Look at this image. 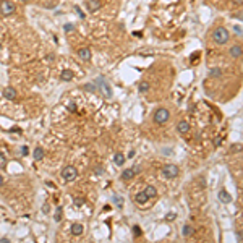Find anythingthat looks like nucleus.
Returning a JSON list of instances; mask_svg holds the SVG:
<instances>
[{
	"instance_id": "f257e3e1",
	"label": "nucleus",
	"mask_w": 243,
	"mask_h": 243,
	"mask_svg": "<svg viewBox=\"0 0 243 243\" xmlns=\"http://www.w3.org/2000/svg\"><path fill=\"white\" fill-rule=\"evenodd\" d=\"M212 39H214V42H216V44L224 45V44L229 42L230 34H229V31L224 26H219V28H216V29L212 31Z\"/></svg>"
},
{
	"instance_id": "f03ea898",
	"label": "nucleus",
	"mask_w": 243,
	"mask_h": 243,
	"mask_svg": "<svg viewBox=\"0 0 243 243\" xmlns=\"http://www.w3.org/2000/svg\"><path fill=\"white\" fill-rule=\"evenodd\" d=\"M94 85H96L97 91H99L104 97H107V99L112 97V89H110V85L106 81V78H102V76L96 78V80H94Z\"/></svg>"
},
{
	"instance_id": "7ed1b4c3",
	"label": "nucleus",
	"mask_w": 243,
	"mask_h": 243,
	"mask_svg": "<svg viewBox=\"0 0 243 243\" xmlns=\"http://www.w3.org/2000/svg\"><path fill=\"white\" fill-rule=\"evenodd\" d=\"M60 175H62V178L65 182H73V180H76V177H78V170L75 169L73 165H67V167L62 169Z\"/></svg>"
},
{
	"instance_id": "20e7f679",
	"label": "nucleus",
	"mask_w": 243,
	"mask_h": 243,
	"mask_svg": "<svg viewBox=\"0 0 243 243\" xmlns=\"http://www.w3.org/2000/svg\"><path fill=\"white\" fill-rule=\"evenodd\" d=\"M169 117H170V112L167 109H164V107H161V109H157L154 112V123L162 125V123H165V122L169 120Z\"/></svg>"
},
{
	"instance_id": "39448f33",
	"label": "nucleus",
	"mask_w": 243,
	"mask_h": 243,
	"mask_svg": "<svg viewBox=\"0 0 243 243\" xmlns=\"http://www.w3.org/2000/svg\"><path fill=\"white\" fill-rule=\"evenodd\" d=\"M15 12H16V7L13 2H10V0H2V2H0V13L3 16H10Z\"/></svg>"
},
{
	"instance_id": "423d86ee",
	"label": "nucleus",
	"mask_w": 243,
	"mask_h": 243,
	"mask_svg": "<svg viewBox=\"0 0 243 243\" xmlns=\"http://www.w3.org/2000/svg\"><path fill=\"white\" fill-rule=\"evenodd\" d=\"M162 175L165 178H175V177H178V167L175 164H165L162 167Z\"/></svg>"
},
{
	"instance_id": "0eeeda50",
	"label": "nucleus",
	"mask_w": 243,
	"mask_h": 243,
	"mask_svg": "<svg viewBox=\"0 0 243 243\" xmlns=\"http://www.w3.org/2000/svg\"><path fill=\"white\" fill-rule=\"evenodd\" d=\"M243 54V49H241V44H235L230 47V57L232 59H240Z\"/></svg>"
},
{
	"instance_id": "6e6552de",
	"label": "nucleus",
	"mask_w": 243,
	"mask_h": 243,
	"mask_svg": "<svg viewBox=\"0 0 243 243\" xmlns=\"http://www.w3.org/2000/svg\"><path fill=\"white\" fill-rule=\"evenodd\" d=\"M217 198H219V201H220V203H224V204L232 203V196H230V193H229L227 190H220V191H219V194H217Z\"/></svg>"
},
{
	"instance_id": "1a4fd4ad",
	"label": "nucleus",
	"mask_w": 243,
	"mask_h": 243,
	"mask_svg": "<svg viewBox=\"0 0 243 243\" xmlns=\"http://www.w3.org/2000/svg\"><path fill=\"white\" fill-rule=\"evenodd\" d=\"M86 7L89 12H97L102 7V3H101V0H86Z\"/></svg>"
},
{
	"instance_id": "9d476101",
	"label": "nucleus",
	"mask_w": 243,
	"mask_h": 243,
	"mask_svg": "<svg viewBox=\"0 0 243 243\" xmlns=\"http://www.w3.org/2000/svg\"><path fill=\"white\" fill-rule=\"evenodd\" d=\"M78 57L81 60H85V62H89L91 60V50H89V47H81L78 50Z\"/></svg>"
},
{
	"instance_id": "9b49d317",
	"label": "nucleus",
	"mask_w": 243,
	"mask_h": 243,
	"mask_svg": "<svg viewBox=\"0 0 243 243\" xmlns=\"http://www.w3.org/2000/svg\"><path fill=\"white\" fill-rule=\"evenodd\" d=\"M3 97L8 99V101H15V99H16V91H15L12 86H7V88L3 89Z\"/></svg>"
},
{
	"instance_id": "f8f14e48",
	"label": "nucleus",
	"mask_w": 243,
	"mask_h": 243,
	"mask_svg": "<svg viewBox=\"0 0 243 243\" xmlns=\"http://www.w3.org/2000/svg\"><path fill=\"white\" fill-rule=\"evenodd\" d=\"M149 199H151V198H149V196L146 194V191L143 190V191H139L136 196H135V201L138 203V204H144V203H147Z\"/></svg>"
},
{
	"instance_id": "ddd939ff",
	"label": "nucleus",
	"mask_w": 243,
	"mask_h": 243,
	"mask_svg": "<svg viewBox=\"0 0 243 243\" xmlns=\"http://www.w3.org/2000/svg\"><path fill=\"white\" fill-rule=\"evenodd\" d=\"M177 130H178V132H180L182 135L188 133V132H190V125H188V122H185V120L178 122V125H177Z\"/></svg>"
},
{
	"instance_id": "4468645a",
	"label": "nucleus",
	"mask_w": 243,
	"mask_h": 243,
	"mask_svg": "<svg viewBox=\"0 0 243 243\" xmlns=\"http://www.w3.org/2000/svg\"><path fill=\"white\" fill-rule=\"evenodd\" d=\"M83 232H85V227H83L81 224H73V225H71V233L75 237L83 235Z\"/></svg>"
},
{
	"instance_id": "2eb2a0df",
	"label": "nucleus",
	"mask_w": 243,
	"mask_h": 243,
	"mask_svg": "<svg viewBox=\"0 0 243 243\" xmlns=\"http://www.w3.org/2000/svg\"><path fill=\"white\" fill-rule=\"evenodd\" d=\"M135 175H136L135 169H127V170H123V173H122V178L123 180H132Z\"/></svg>"
},
{
	"instance_id": "dca6fc26",
	"label": "nucleus",
	"mask_w": 243,
	"mask_h": 243,
	"mask_svg": "<svg viewBox=\"0 0 243 243\" xmlns=\"http://www.w3.org/2000/svg\"><path fill=\"white\" fill-rule=\"evenodd\" d=\"M193 233H194V229L190 225V224L183 225V229H182V235H183V237H191Z\"/></svg>"
},
{
	"instance_id": "f3484780",
	"label": "nucleus",
	"mask_w": 243,
	"mask_h": 243,
	"mask_svg": "<svg viewBox=\"0 0 243 243\" xmlns=\"http://www.w3.org/2000/svg\"><path fill=\"white\" fill-rule=\"evenodd\" d=\"M33 157H34V161H42V157H44V149H42V147H36L34 151H33Z\"/></svg>"
},
{
	"instance_id": "a211bd4d",
	"label": "nucleus",
	"mask_w": 243,
	"mask_h": 243,
	"mask_svg": "<svg viewBox=\"0 0 243 243\" xmlns=\"http://www.w3.org/2000/svg\"><path fill=\"white\" fill-rule=\"evenodd\" d=\"M114 164H117V165H123V164H125V156L122 154V153L114 154Z\"/></svg>"
},
{
	"instance_id": "6ab92c4d",
	"label": "nucleus",
	"mask_w": 243,
	"mask_h": 243,
	"mask_svg": "<svg viewBox=\"0 0 243 243\" xmlns=\"http://www.w3.org/2000/svg\"><path fill=\"white\" fill-rule=\"evenodd\" d=\"M60 80H62V81H70V80H73V71H70V70H63L62 75H60Z\"/></svg>"
},
{
	"instance_id": "aec40b11",
	"label": "nucleus",
	"mask_w": 243,
	"mask_h": 243,
	"mask_svg": "<svg viewBox=\"0 0 243 243\" xmlns=\"http://www.w3.org/2000/svg\"><path fill=\"white\" fill-rule=\"evenodd\" d=\"M209 76H212V78H220L222 76V70L220 68H211L209 70Z\"/></svg>"
},
{
	"instance_id": "412c9836",
	"label": "nucleus",
	"mask_w": 243,
	"mask_h": 243,
	"mask_svg": "<svg viewBox=\"0 0 243 243\" xmlns=\"http://www.w3.org/2000/svg\"><path fill=\"white\" fill-rule=\"evenodd\" d=\"M144 191H146V194L149 196V198H156V194H157V190L154 188V186H146Z\"/></svg>"
},
{
	"instance_id": "4be33fe9",
	"label": "nucleus",
	"mask_w": 243,
	"mask_h": 243,
	"mask_svg": "<svg viewBox=\"0 0 243 243\" xmlns=\"http://www.w3.org/2000/svg\"><path fill=\"white\" fill-rule=\"evenodd\" d=\"M138 91L141 92V94H144V92H147V91H149V83H146V81L139 83V86H138Z\"/></svg>"
},
{
	"instance_id": "5701e85b",
	"label": "nucleus",
	"mask_w": 243,
	"mask_h": 243,
	"mask_svg": "<svg viewBox=\"0 0 243 243\" xmlns=\"http://www.w3.org/2000/svg\"><path fill=\"white\" fill-rule=\"evenodd\" d=\"M83 89H85V91H88V92H97V88H96V85H94V83H88V85H85V86H83Z\"/></svg>"
},
{
	"instance_id": "b1692460",
	"label": "nucleus",
	"mask_w": 243,
	"mask_h": 243,
	"mask_svg": "<svg viewBox=\"0 0 243 243\" xmlns=\"http://www.w3.org/2000/svg\"><path fill=\"white\" fill-rule=\"evenodd\" d=\"M62 206H57V211H55V216H54V220L55 222H60L62 220Z\"/></svg>"
},
{
	"instance_id": "393cba45",
	"label": "nucleus",
	"mask_w": 243,
	"mask_h": 243,
	"mask_svg": "<svg viewBox=\"0 0 243 243\" xmlns=\"http://www.w3.org/2000/svg\"><path fill=\"white\" fill-rule=\"evenodd\" d=\"M112 201H114V203L117 204L118 208H122V206H123V198H122V196H117V194H115L114 198H112Z\"/></svg>"
},
{
	"instance_id": "a878e982",
	"label": "nucleus",
	"mask_w": 243,
	"mask_h": 243,
	"mask_svg": "<svg viewBox=\"0 0 243 243\" xmlns=\"http://www.w3.org/2000/svg\"><path fill=\"white\" fill-rule=\"evenodd\" d=\"M233 33H235V36L241 37V36H243V29H241V26H240V24H235V26H233Z\"/></svg>"
},
{
	"instance_id": "bb28decb",
	"label": "nucleus",
	"mask_w": 243,
	"mask_h": 243,
	"mask_svg": "<svg viewBox=\"0 0 243 243\" xmlns=\"http://www.w3.org/2000/svg\"><path fill=\"white\" fill-rule=\"evenodd\" d=\"M133 237H135V238L141 237V229H139V225H135V227H133Z\"/></svg>"
},
{
	"instance_id": "cd10ccee",
	"label": "nucleus",
	"mask_w": 243,
	"mask_h": 243,
	"mask_svg": "<svg viewBox=\"0 0 243 243\" xmlns=\"http://www.w3.org/2000/svg\"><path fill=\"white\" fill-rule=\"evenodd\" d=\"M73 203H75V206L81 208L83 204H85V199H83V198H73Z\"/></svg>"
},
{
	"instance_id": "c85d7f7f",
	"label": "nucleus",
	"mask_w": 243,
	"mask_h": 243,
	"mask_svg": "<svg viewBox=\"0 0 243 243\" xmlns=\"http://www.w3.org/2000/svg\"><path fill=\"white\" fill-rule=\"evenodd\" d=\"M7 165V159H5V156L0 153V169H3V167Z\"/></svg>"
},
{
	"instance_id": "c756f323",
	"label": "nucleus",
	"mask_w": 243,
	"mask_h": 243,
	"mask_svg": "<svg viewBox=\"0 0 243 243\" xmlns=\"http://www.w3.org/2000/svg\"><path fill=\"white\" fill-rule=\"evenodd\" d=\"M63 29L67 31V33H70V31H73V29H75V26H73V24H68V23H67V24L63 26Z\"/></svg>"
},
{
	"instance_id": "7c9ffc66",
	"label": "nucleus",
	"mask_w": 243,
	"mask_h": 243,
	"mask_svg": "<svg viewBox=\"0 0 243 243\" xmlns=\"http://www.w3.org/2000/svg\"><path fill=\"white\" fill-rule=\"evenodd\" d=\"M177 216H175V212H169V214H167V216H165V219L167 220H173Z\"/></svg>"
},
{
	"instance_id": "2f4dec72",
	"label": "nucleus",
	"mask_w": 243,
	"mask_h": 243,
	"mask_svg": "<svg viewBox=\"0 0 243 243\" xmlns=\"http://www.w3.org/2000/svg\"><path fill=\"white\" fill-rule=\"evenodd\" d=\"M240 147H241L240 144H233V146L230 147V153H237V151H238V149H240Z\"/></svg>"
},
{
	"instance_id": "473e14b6",
	"label": "nucleus",
	"mask_w": 243,
	"mask_h": 243,
	"mask_svg": "<svg viewBox=\"0 0 243 243\" xmlns=\"http://www.w3.org/2000/svg\"><path fill=\"white\" fill-rule=\"evenodd\" d=\"M68 109H70L71 112H76V104H75V102H70V104H68Z\"/></svg>"
},
{
	"instance_id": "72a5a7b5",
	"label": "nucleus",
	"mask_w": 243,
	"mask_h": 243,
	"mask_svg": "<svg viewBox=\"0 0 243 243\" xmlns=\"http://www.w3.org/2000/svg\"><path fill=\"white\" fill-rule=\"evenodd\" d=\"M220 143H222V138L220 136H217L216 139H214V146H220Z\"/></svg>"
},
{
	"instance_id": "f704fd0d",
	"label": "nucleus",
	"mask_w": 243,
	"mask_h": 243,
	"mask_svg": "<svg viewBox=\"0 0 243 243\" xmlns=\"http://www.w3.org/2000/svg\"><path fill=\"white\" fill-rule=\"evenodd\" d=\"M94 173L96 175H102V173H104V169H102V167H97V169L94 170Z\"/></svg>"
},
{
	"instance_id": "c9c22d12",
	"label": "nucleus",
	"mask_w": 243,
	"mask_h": 243,
	"mask_svg": "<svg viewBox=\"0 0 243 243\" xmlns=\"http://www.w3.org/2000/svg\"><path fill=\"white\" fill-rule=\"evenodd\" d=\"M75 10H76V13H78V15H80L81 18H85V13H83V12L80 10V7H75Z\"/></svg>"
},
{
	"instance_id": "e433bc0d",
	"label": "nucleus",
	"mask_w": 243,
	"mask_h": 243,
	"mask_svg": "<svg viewBox=\"0 0 243 243\" xmlns=\"http://www.w3.org/2000/svg\"><path fill=\"white\" fill-rule=\"evenodd\" d=\"M162 154L169 156V154H170V147H164V149H162Z\"/></svg>"
},
{
	"instance_id": "4c0bfd02",
	"label": "nucleus",
	"mask_w": 243,
	"mask_h": 243,
	"mask_svg": "<svg viewBox=\"0 0 243 243\" xmlns=\"http://www.w3.org/2000/svg\"><path fill=\"white\" fill-rule=\"evenodd\" d=\"M49 209H50V208H49V204H44V208H42V212H44V214H47V212H49Z\"/></svg>"
},
{
	"instance_id": "58836bf2",
	"label": "nucleus",
	"mask_w": 243,
	"mask_h": 243,
	"mask_svg": "<svg viewBox=\"0 0 243 243\" xmlns=\"http://www.w3.org/2000/svg\"><path fill=\"white\" fill-rule=\"evenodd\" d=\"M26 154H28V147L23 146V147H21V156H26Z\"/></svg>"
},
{
	"instance_id": "ea45409f",
	"label": "nucleus",
	"mask_w": 243,
	"mask_h": 243,
	"mask_svg": "<svg viewBox=\"0 0 243 243\" xmlns=\"http://www.w3.org/2000/svg\"><path fill=\"white\" fill-rule=\"evenodd\" d=\"M232 2H233V3H237L238 7H241V3H243V0H232Z\"/></svg>"
},
{
	"instance_id": "a19ab883",
	"label": "nucleus",
	"mask_w": 243,
	"mask_h": 243,
	"mask_svg": "<svg viewBox=\"0 0 243 243\" xmlns=\"http://www.w3.org/2000/svg\"><path fill=\"white\" fill-rule=\"evenodd\" d=\"M0 243H10V240H8V238H5V237H3V238H0Z\"/></svg>"
},
{
	"instance_id": "79ce46f5",
	"label": "nucleus",
	"mask_w": 243,
	"mask_h": 243,
	"mask_svg": "<svg viewBox=\"0 0 243 243\" xmlns=\"http://www.w3.org/2000/svg\"><path fill=\"white\" fill-rule=\"evenodd\" d=\"M237 240H238V241H241V232H240V230L237 232Z\"/></svg>"
},
{
	"instance_id": "37998d69",
	"label": "nucleus",
	"mask_w": 243,
	"mask_h": 243,
	"mask_svg": "<svg viewBox=\"0 0 243 243\" xmlns=\"http://www.w3.org/2000/svg\"><path fill=\"white\" fill-rule=\"evenodd\" d=\"M2 185H3V177L0 175V186H2Z\"/></svg>"
},
{
	"instance_id": "c03bdc74",
	"label": "nucleus",
	"mask_w": 243,
	"mask_h": 243,
	"mask_svg": "<svg viewBox=\"0 0 243 243\" xmlns=\"http://www.w3.org/2000/svg\"><path fill=\"white\" fill-rule=\"evenodd\" d=\"M20 2H29V0H20Z\"/></svg>"
},
{
	"instance_id": "a18cd8bd",
	"label": "nucleus",
	"mask_w": 243,
	"mask_h": 243,
	"mask_svg": "<svg viewBox=\"0 0 243 243\" xmlns=\"http://www.w3.org/2000/svg\"><path fill=\"white\" fill-rule=\"evenodd\" d=\"M0 49H2V42H0Z\"/></svg>"
}]
</instances>
